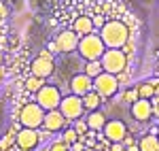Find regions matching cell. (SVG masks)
I'll return each instance as SVG.
<instances>
[{
    "instance_id": "obj_1",
    "label": "cell",
    "mask_w": 159,
    "mask_h": 151,
    "mask_svg": "<svg viewBox=\"0 0 159 151\" xmlns=\"http://www.w3.org/2000/svg\"><path fill=\"white\" fill-rule=\"evenodd\" d=\"M98 34L102 36L106 49H123V45L129 40V28L119 19H110L106 24H102Z\"/></svg>"
},
{
    "instance_id": "obj_2",
    "label": "cell",
    "mask_w": 159,
    "mask_h": 151,
    "mask_svg": "<svg viewBox=\"0 0 159 151\" xmlns=\"http://www.w3.org/2000/svg\"><path fill=\"white\" fill-rule=\"evenodd\" d=\"M106 51V45L100 34L91 32V34H85V36L79 38V47H76V53L83 62H89V60H100L102 53Z\"/></svg>"
},
{
    "instance_id": "obj_3",
    "label": "cell",
    "mask_w": 159,
    "mask_h": 151,
    "mask_svg": "<svg viewBox=\"0 0 159 151\" xmlns=\"http://www.w3.org/2000/svg\"><path fill=\"white\" fill-rule=\"evenodd\" d=\"M100 62H102L104 73H110V75L119 77L121 73H125V68H127V55H125L123 49H106L102 53Z\"/></svg>"
},
{
    "instance_id": "obj_4",
    "label": "cell",
    "mask_w": 159,
    "mask_h": 151,
    "mask_svg": "<svg viewBox=\"0 0 159 151\" xmlns=\"http://www.w3.org/2000/svg\"><path fill=\"white\" fill-rule=\"evenodd\" d=\"M61 92L57 85H51V83H47V85H43V87L38 89L36 94H34V102L36 104H40L45 111H53V109H60V102H61Z\"/></svg>"
},
{
    "instance_id": "obj_5",
    "label": "cell",
    "mask_w": 159,
    "mask_h": 151,
    "mask_svg": "<svg viewBox=\"0 0 159 151\" xmlns=\"http://www.w3.org/2000/svg\"><path fill=\"white\" fill-rule=\"evenodd\" d=\"M45 109L36 104V102H30V104H25L24 109H21V113H19V124L24 128H32V130H38V128L43 126V121H45Z\"/></svg>"
},
{
    "instance_id": "obj_6",
    "label": "cell",
    "mask_w": 159,
    "mask_h": 151,
    "mask_svg": "<svg viewBox=\"0 0 159 151\" xmlns=\"http://www.w3.org/2000/svg\"><path fill=\"white\" fill-rule=\"evenodd\" d=\"M60 111H61V115H64L68 121H76V119H81L83 113H85L83 98H81V96H74V94H68L66 98H61Z\"/></svg>"
},
{
    "instance_id": "obj_7",
    "label": "cell",
    "mask_w": 159,
    "mask_h": 151,
    "mask_svg": "<svg viewBox=\"0 0 159 151\" xmlns=\"http://www.w3.org/2000/svg\"><path fill=\"white\" fill-rule=\"evenodd\" d=\"M93 89L102 98H112L119 92V77L110 75V73H102L93 79Z\"/></svg>"
},
{
    "instance_id": "obj_8",
    "label": "cell",
    "mask_w": 159,
    "mask_h": 151,
    "mask_svg": "<svg viewBox=\"0 0 159 151\" xmlns=\"http://www.w3.org/2000/svg\"><path fill=\"white\" fill-rule=\"evenodd\" d=\"M79 34L74 32V30H61L60 34H55V40H53V45H55V53H61V55H70L76 51L79 47Z\"/></svg>"
},
{
    "instance_id": "obj_9",
    "label": "cell",
    "mask_w": 159,
    "mask_h": 151,
    "mask_svg": "<svg viewBox=\"0 0 159 151\" xmlns=\"http://www.w3.org/2000/svg\"><path fill=\"white\" fill-rule=\"evenodd\" d=\"M129 113H132V117H134L138 124H148L153 119V100L138 98L136 102H132Z\"/></svg>"
},
{
    "instance_id": "obj_10",
    "label": "cell",
    "mask_w": 159,
    "mask_h": 151,
    "mask_svg": "<svg viewBox=\"0 0 159 151\" xmlns=\"http://www.w3.org/2000/svg\"><path fill=\"white\" fill-rule=\"evenodd\" d=\"M15 143L21 151H34L40 143V134L38 130H32V128H21L15 136Z\"/></svg>"
},
{
    "instance_id": "obj_11",
    "label": "cell",
    "mask_w": 159,
    "mask_h": 151,
    "mask_svg": "<svg viewBox=\"0 0 159 151\" xmlns=\"http://www.w3.org/2000/svg\"><path fill=\"white\" fill-rule=\"evenodd\" d=\"M53 70H55V64H53V60H51L47 53H40V55L34 58L32 64H30V73H32L34 77L49 79V77L53 75Z\"/></svg>"
},
{
    "instance_id": "obj_12",
    "label": "cell",
    "mask_w": 159,
    "mask_h": 151,
    "mask_svg": "<svg viewBox=\"0 0 159 151\" xmlns=\"http://www.w3.org/2000/svg\"><path fill=\"white\" fill-rule=\"evenodd\" d=\"M104 136L108 143H123L127 136V126L123 124L121 119H108L106 126H104Z\"/></svg>"
},
{
    "instance_id": "obj_13",
    "label": "cell",
    "mask_w": 159,
    "mask_h": 151,
    "mask_svg": "<svg viewBox=\"0 0 159 151\" xmlns=\"http://www.w3.org/2000/svg\"><path fill=\"white\" fill-rule=\"evenodd\" d=\"M91 89H93V79L89 75H85V73L72 75V79H70V94H74V96H85L87 92H91Z\"/></svg>"
},
{
    "instance_id": "obj_14",
    "label": "cell",
    "mask_w": 159,
    "mask_h": 151,
    "mask_svg": "<svg viewBox=\"0 0 159 151\" xmlns=\"http://www.w3.org/2000/svg\"><path fill=\"white\" fill-rule=\"evenodd\" d=\"M68 124V119L61 115L60 109H53V111H47L45 113V121H43V128L45 130H49V132H60L64 130Z\"/></svg>"
},
{
    "instance_id": "obj_15",
    "label": "cell",
    "mask_w": 159,
    "mask_h": 151,
    "mask_svg": "<svg viewBox=\"0 0 159 151\" xmlns=\"http://www.w3.org/2000/svg\"><path fill=\"white\" fill-rule=\"evenodd\" d=\"M93 28H96V24H93V19L91 17H87V15H81V17H76L72 24V30L79 34V36H85V34H91L93 32Z\"/></svg>"
},
{
    "instance_id": "obj_16",
    "label": "cell",
    "mask_w": 159,
    "mask_h": 151,
    "mask_svg": "<svg viewBox=\"0 0 159 151\" xmlns=\"http://www.w3.org/2000/svg\"><path fill=\"white\" fill-rule=\"evenodd\" d=\"M81 98H83V106H85L87 113H91V111H100V106H102V96H100L96 89L87 92L85 96H81Z\"/></svg>"
},
{
    "instance_id": "obj_17",
    "label": "cell",
    "mask_w": 159,
    "mask_h": 151,
    "mask_svg": "<svg viewBox=\"0 0 159 151\" xmlns=\"http://www.w3.org/2000/svg\"><path fill=\"white\" fill-rule=\"evenodd\" d=\"M87 126H89V130H93V132H98V130H104V126H106V115L102 113V111H91V113L87 115Z\"/></svg>"
},
{
    "instance_id": "obj_18",
    "label": "cell",
    "mask_w": 159,
    "mask_h": 151,
    "mask_svg": "<svg viewBox=\"0 0 159 151\" xmlns=\"http://www.w3.org/2000/svg\"><path fill=\"white\" fill-rule=\"evenodd\" d=\"M138 151H159V139L155 134H144L138 140Z\"/></svg>"
},
{
    "instance_id": "obj_19",
    "label": "cell",
    "mask_w": 159,
    "mask_h": 151,
    "mask_svg": "<svg viewBox=\"0 0 159 151\" xmlns=\"http://www.w3.org/2000/svg\"><path fill=\"white\" fill-rule=\"evenodd\" d=\"M136 92H138V98L153 100V98H155V83H153V81H142V83L136 85Z\"/></svg>"
},
{
    "instance_id": "obj_20",
    "label": "cell",
    "mask_w": 159,
    "mask_h": 151,
    "mask_svg": "<svg viewBox=\"0 0 159 151\" xmlns=\"http://www.w3.org/2000/svg\"><path fill=\"white\" fill-rule=\"evenodd\" d=\"M83 73H85V75H89L91 79H96L98 75H102V73H104L102 62H100V60H89V62H85V64H83Z\"/></svg>"
},
{
    "instance_id": "obj_21",
    "label": "cell",
    "mask_w": 159,
    "mask_h": 151,
    "mask_svg": "<svg viewBox=\"0 0 159 151\" xmlns=\"http://www.w3.org/2000/svg\"><path fill=\"white\" fill-rule=\"evenodd\" d=\"M43 85H47V79H43V77H34L32 75L28 81H25V89H28V92H34V94H36Z\"/></svg>"
},
{
    "instance_id": "obj_22",
    "label": "cell",
    "mask_w": 159,
    "mask_h": 151,
    "mask_svg": "<svg viewBox=\"0 0 159 151\" xmlns=\"http://www.w3.org/2000/svg\"><path fill=\"white\" fill-rule=\"evenodd\" d=\"M64 143H66V145H72V143H76V140H79V134H76V130H74V128H70V130H66V132H64Z\"/></svg>"
},
{
    "instance_id": "obj_23",
    "label": "cell",
    "mask_w": 159,
    "mask_h": 151,
    "mask_svg": "<svg viewBox=\"0 0 159 151\" xmlns=\"http://www.w3.org/2000/svg\"><path fill=\"white\" fill-rule=\"evenodd\" d=\"M49 151H70V147L64 143V140H55L53 145H51V149Z\"/></svg>"
},
{
    "instance_id": "obj_24",
    "label": "cell",
    "mask_w": 159,
    "mask_h": 151,
    "mask_svg": "<svg viewBox=\"0 0 159 151\" xmlns=\"http://www.w3.org/2000/svg\"><path fill=\"white\" fill-rule=\"evenodd\" d=\"M74 130H76V134L81 136L85 130H89V126H87V121H79V119H76V121H74Z\"/></svg>"
},
{
    "instance_id": "obj_25",
    "label": "cell",
    "mask_w": 159,
    "mask_h": 151,
    "mask_svg": "<svg viewBox=\"0 0 159 151\" xmlns=\"http://www.w3.org/2000/svg\"><path fill=\"white\" fill-rule=\"evenodd\" d=\"M121 145L123 143H112V151H121Z\"/></svg>"
},
{
    "instance_id": "obj_26",
    "label": "cell",
    "mask_w": 159,
    "mask_h": 151,
    "mask_svg": "<svg viewBox=\"0 0 159 151\" xmlns=\"http://www.w3.org/2000/svg\"><path fill=\"white\" fill-rule=\"evenodd\" d=\"M155 96L159 98V83H155Z\"/></svg>"
},
{
    "instance_id": "obj_27",
    "label": "cell",
    "mask_w": 159,
    "mask_h": 151,
    "mask_svg": "<svg viewBox=\"0 0 159 151\" xmlns=\"http://www.w3.org/2000/svg\"><path fill=\"white\" fill-rule=\"evenodd\" d=\"M2 79H4V70L0 68V81H2Z\"/></svg>"
},
{
    "instance_id": "obj_28",
    "label": "cell",
    "mask_w": 159,
    "mask_h": 151,
    "mask_svg": "<svg viewBox=\"0 0 159 151\" xmlns=\"http://www.w3.org/2000/svg\"><path fill=\"white\" fill-rule=\"evenodd\" d=\"M155 73H157V75H159V64H157V68H155Z\"/></svg>"
},
{
    "instance_id": "obj_29",
    "label": "cell",
    "mask_w": 159,
    "mask_h": 151,
    "mask_svg": "<svg viewBox=\"0 0 159 151\" xmlns=\"http://www.w3.org/2000/svg\"><path fill=\"white\" fill-rule=\"evenodd\" d=\"M0 36H2V26H0Z\"/></svg>"
}]
</instances>
